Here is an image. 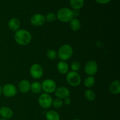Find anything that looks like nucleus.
Returning <instances> with one entry per match:
<instances>
[{"label": "nucleus", "mask_w": 120, "mask_h": 120, "mask_svg": "<svg viewBox=\"0 0 120 120\" xmlns=\"http://www.w3.org/2000/svg\"><path fill=\"white\" fill-rule=\"evenodd\" d=\"M57 69L62 75H66L69 70V64L64 61H60L57 64Z\"/></svg>", "instance_id": "2eb2a0df"}, {"label": "nucleus", "mask_w": 120, "mask_h": 120, "mask_svg": "<svg viewBox=\"0 0 120 120\" xmlns=\"http://www.w3.org/2000/svg\"><path fill=\"white\" fill-rule=\"evenodd\" d=\"M0 120H7V119H4V118H1Z\"/></svg>", "instance_id": "7c9ffc66"}, {"label": "nucleus", "mask_w": 120, "mask_h": 120, "mask_svg": "<svg viewBox=\"0 0 120 120\" xmlns=\"http://www.w3.org/2000/svg\"><path fill=\"white\" fill-rule=\"evenodd\" d=\"M66 81L69 85L73 87H77L81 83V77L77 72L73 71H69L66 76Z\"/></svg>", "instance_id": "20e7f679"}, {"label": "nucleus", "mask_w": 120, "mask_h": 120, "mask_svg": "<svg viewBox=\"0 0 120 120\" xmlns=\"http://www.w3.org/2000/svg\"><path fill=\"white\" fill-rule=\"evenodd\" d=\"M57 16L53 12L48 13L45 17V20L48 22H53L56 21Z\"/></svg>", "instance_id": "a878e982"}, {"label": "nucleus", "mask_w": 120, "mask_h": 120, "mask_svg": "<svg viewBox=\"0 0 120 120\" xmlns=\"http://www.w3.org/2000/svg\"><path fill=\"white\" fill-rule=\"evenodd\" d=\"M109 91L112 94H118L120 93V80H115L112 82L109 86Z\"/></svg>", "instance_id": "dca6fc26"}, {"label": "nucleus", "mask_w": 120, "mask_h": 120, "mask_svg": "<svg viewBox=\"0 0 120 120\" xmlns=\"http://www.w3.org/2000/svg\"><path fill=\"white\" fill-rule=\"evenodd\" d=\"M52 97L49 94L43 93L41 94L38 98V103L40 106L43 109H48L52 106Z\"/></svg>", "instance_id": "423d86ee"}, {"label": "nucleus", "mask_w": 120, "mask_h": 120, "mask_svg": "<svg viewBox=\"0 0 120 120\" xmlns=\"http://www.w3.org/2000/svg\"><path fill=\"white\" fill-rule=\"evenodd\" d=\"M97 3L100 4H107L111 1V0H95Z\"/></svg>", "instance_id": "cd10ccee"}, {"label": "nucleus", "mask_w": 120, "mask_h": 120, "mask_svg": "<svg viewBox=\"0 0 120 120\" xmlns=\"http://www.w3.org/2000/svg\"><path fill=\"white\" fill-rule=\"evenodd\" d=\"M32 93L35 94H38L41 92L42 90V86L41 83L39 82H34L30 84V90Z\"/></svg>", "instance_id": "aec40b11"}, {"label": "nucleus", "mask_w": 120, "mask_h": 120, "mask_svg": "<svg viewBox=\"0 0 120 120\" xmlns=\"http://www.w3.org/2000/svg\"><path fill=\"white\" fill-rule=\"evenodd\" d=\"M63 105V101L62 99L56 98L55 99L53 100L52 103V106L53 107V108L56 109H60Z\"/></svg>", "instance_id": "5701e85b"}, {"label": "nucleus", "mask_w": 120, "mask_h": 120, "mask_svg": "<svg viewBox=\"0 0 120 120\" xmlns=\"http://www.w3.org/2000/svg\"><path fill=\"white\" fill-rule=\"evenodd\" d=\"M2 94L8 98L14 97L17 94V89L14 84L8 83L2 87Z\"/></svg>", "instance_id": "6e6552de"}, {"label": "nucleus", "mask_w": 120, "mask_h": 120, "mask_svg": "<svg viewBox=\"0 0 120 120\" xmlns=\"http://www.w3.org/2000/svg\"><path fill=\"white\" fill-rule=\"evenodd\" d=\"M72 13H73V18L75 17V18H76L77 17H78L80 15L79 11L77 10V9H73Z\"/></svg>", "instance_id": "bb28decb"}, {"label": "nucleus", "mask_w": 120, "mask_h": 120, "mask_svg": "<svg viewBox=\"0 0 120 120\" xmlns=\"http://www.w3.org/2000/svg\"><path fill=\"white\" fill-rule=\"evenodd\" d=\"M14 112L11 108L7 106H3L0 109V116L2 118L4 119H10L12 117Z\"/></svg>", "instance_id": "f8f14e48"}, {"label": "nucleus", "mask_w": 120, "mask_h": 120, "mask_svg": "<svg viewBox=\"0 0 120 120\" xmlns=\"http://www.w3.org/2000/svg\"><path fill=\"white\" fill-rule=\"evenodd\" d=\"M70 68H71V71L77 72L80 69L81 64L78 61H74L73 62L71 63V65H70Z\"/></svg>", "instance_id": "393cba45"}, {"label": "nucleus", "mask_w": 120, "mask_h": 120, "mask_svg": "<svg viewBox=\"0 0 120 120\" xmlns=\"http://www.w3.org/2000/svg\"><path fill=\"white\" fill-rule=\"evenodd\" d=\"M42 90L45 92V93L51 94L55 92L56 89V84L54 80L50 79H47L43 81L41 83Z\"/></svg>", "instance_id": "39448f33"}, {"label": "nucleus", "mask_w": 120, "mask_h": 120, "mask_svg": "<svg viewBox=\"0 0 120 120\" xmlns=\"http://www.w3.org/2000/svg\"><path fill=\"white\" fill-rule=\"evenodd\" d=\"M79 120V119H75V120Z\"/></svg>", "instance_id": "2f4dec72"}, {"label": "nucleus", "mask_w": 120, "mask_h": 120, "mask_svg": "<svg viewBox=\"0 0 120 120\" xmlns=\"http://www.w3.org/2000/svg\"><path fill=\"white\" fill-rule=\"evenodd\" d=\"M29 73L32 78L39 79L43 76V69L42 66L39 63H34L30 66Z\"/></svg>", "instance_id": "0eeeda50"}, {"label": "nucleus", "mask_w": 120, "mask_h": 120, "mask_svg": "<svg viewBox=\"0 0 120 120\" xmlns=\"http://www.w3.org/2000/svg\"><path fill=\"white\" fill-rule=\"evenodd\" d=\"M14 39L16 43L19 45L25 46L31 42L32 35L26 29H19L15 32Z\"/></svg>", "instance_id": "f257e3e1"}, {"label": "nucleus", "mask_w": 120, "mask_h": 120, "mask_svg": "<svg viewBox=\"0 0 120 120\" xmlns=\"http://www.w3.org/2000/svg\"><path fill=\"white\" fill-rule=\"evenodd\" d=\"M98 71V65L96 61L90 60L84 66V71L88 76H93Z\"/></svg>", "instance_id": "1a4fd4ad"}, {"label": "nucleus", "mask_w": 120, "mask_h": 120, "mask_svg": "<svg viewBox=\"0 0 120 120\" xmlns=\"http://www.w3.org/2000/svg\"><path fill=\"white\" fill-rule=\"evenodd\" d=\"M18 89L22 93H27L30 90V83L27 80H22L18 84Z\"/></svg>", "instance_id": "ddd939ff"}, {"label": "nucleus", "mask_w": 120, "mask_h": 120, "mask_svg": "<svg viewBox=\"0 0 120 120\" xmlns=\"http://www.w3.org/2000/svg\"><path fill=\"white\" fill-rule=\"evenodd\" d=\"M2 94V87H1V84H0V96Z\"/></svg>", "instance_id": "c756f323"}, {"label": "nucleus", "mask_w": 120, "mask_h": 120, "mask_svg": "<svg viewBox=\"0 0 120 120\" xmlns=\"http://www.w3.org/2000/svg\"><path fill=\"white\" fill-rule=\"evenodd\" d=\"M70 27L73 31H77L81 28V22L78 19L73 18L70 21Z\"/></svg>", "instance_id": "6ab92c4d"}, {"label": "nucleus", "mask_w": 120, "mask_h": 120, "mask_svg": "<svg viewBox=\"0 0 120 120\" xmlns=\"http://www.w3.org/2000/svg\"><path fill=\"white\" fill-rule=\"evenodd\" d=\"M57 18L62 22H69L73 18L72 10L68 8H62L57 11Z\"/></svg>", "instance_id": "7ed1b4c3"}, {"label": "nucleus", "mask_w": 120, "mask_h": 120, "mask_svg": "<svg viewBox=\"0 0 120 120\" xmlns=\"http://www.w3.org/2000/svg\"><path fill=\"white\" fill-rule=\"evenodd\" d=\"M63 100H64L63 103H64V104H66V105H70V104H71V99H70L69 97L66 98H64V99H63Z\"/></svg>", "instance_id": "c85d7f7f"}, {"label": "nucleus", "mask_w": 120, "mask_h": 120, "mask_svg": "<svg viewBox=\"0 0 120 120\" xmlns=\"http://www.w3.org/2000/svg\"><path fill=\"white\" fill-rule=\"evenodd\" d=\"M70 6L73 9L79 10L84 4V0H70Z\"/></svg>", "instance_id": "a211bd4d"}, {"label": "nucleus", "mask_w": 120, "mask_h": 120, "mask_svg": "<svg viewBox=\"0 0 120 120\" xmlns=\"http://www.w3.org/2000/svg\"><path fill=\"white\" fill-rule=\"evenodd\" d=\"M95 82H96V80L94 76H89L84 79V84L86 87L90 88L94 86Z\"/></svg>", "instance_id": "4be33fe9"}, {"label": "nucleus", "mask_w": 120, "mask_h": 120, "mask_svg": "<svg viewBox=\"0 0 120 120\" xmlns=\"http://www.w3.org/2000/svg\"><path fill=\"white\" fill-rule=\"evenodd\" d=\"M84 96L87 100L93 101L96 98V95L94 91L91 89H87L84 92Z\"/></svg>", "instance_id": "412c9836"}, {"label": "nucleus", "mask_w": 120, "mask_h": 120, "mask_svg": "<svg viewBox=\"0 0 120 120\" xmlns=\"http://www.w3.org/2000/svg\"><path fill=\"white\" fill-rule=\"evenodd\" d=\"M73 54L72 47L68 44H64L61 46L57 52L58 58L60 61L68 60L70 59Z\"/></svg>", "instance_id": "f03ea898"}, {"label": "nucleus", "mask_w": 120, "mask_h": 120, "mask_svg": "<svg viewBox=\"0 0 120 120\" xmlns=\"http://www.w3.org/2000/svg\"><path fill=\"white\" fill-rule=\"evenodd\" d=\"M45 117L46 120H60V116L59 114L54 110H50L46 113Z\"/></svg>", "instance_id": "f3484780"}, {"label": "nucleus", "mask_w": 120, "mask_h": 120, "mask_svg": "<svg viewBox=\"0 0 120 120\" xmlns=\"http://www.w3.org/2000/svg\"><path fill=\"white\" fill-rule=\"evenodd\" d=\"M46 56L50 60H55L57 58V52L53 49H49L47 51Z\"/></svg>", "instance_id": "b1692460"}, {"label": "nucleus", "mask_w": 120, "mask_h": 120, "mask_svg": "<svg viewBox=\"0 0 120 120\" xmlns=\"http://www.w3.org/2000/svg\"><path fill=\"white\" fill-rule=\"evenodd\" d=\"M54 93L57 98L62 100L69 97L70 95V90H69V89L64 86L56 87Z\"/></svg>", "instance_id": "9d476101"}, {"label": "nucleus", "mask_w": 120, "mask_h": 120, "mask_svg": "<svg viewBox=\"0 0 120 120\" xmlns=\"http://www.w3.org/2000/svg\"><path fill=\"white\" fill-rule=\"evenodd\" d=\"M8 28L11 30L16 32V30L19 29L20 26H21V23L18 19L16 18H12L8 21Z\"/></svg>", "instance_id": "4468645a"}, {"label": "nucleus", "mask_w": 120, "mask_h": 120, "mask_svg": "<svg viewBox=\"0 0 120 120\" xmlns=\"http://www.w3.org/2000/svg\"><path fill=\"white\" fill-rule=\"evenodd\" d=\"M30 23L35 26H41L45 23V17L41 14H34L30 19Z\"/></svg>", "instance_id": "9b49d317"}]
</instances>
